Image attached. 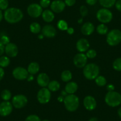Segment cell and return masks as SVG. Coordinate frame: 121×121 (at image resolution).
Returning <instances> with one entry per match:
<instances>
[{"label":"cell","instance_id":"cell-1","mask_svg":"<svg viewBox=\"0 0 121 121\" xmlns=\"http://www.w3.org/2000/svg\"><path fill=\"white\" fill-rule=\"evenodd\" d=\"M4 19L10 24H15L20 22L23 18V13L18 8L11 7L5 10Z\"/></svg>","mask_w":121,"mask_h":121},{"label":"cell","instance_id":"cell-2","mask_svg":"<svg viewBox=\"0 0 121 121\" xmlns=\"http://www.w3.org/2000/svg\"><path fill=\"white\" fill-rule=\"evenodd\" d=\"M64 103L66 109L68 111L73 112L77 110L80 104L79 99L76 95H67L64 99Z\"/></svg>","mask_w":121,"mask_h":121},{"label":"cell","instance_id":"cell-3","mask_svg":"<svg viewBox=\"0 0 121 121\" xmlns=\"http://www.w3.org/2000/svg\"><path fill=\"white\" fill-rule=\"evenodd\" d=\"M100 73L99 67L93 63L86 64L84 67L83 74L86 78L89 80H95Z\"/></svg>","mask_w":121,"mask_h":121},{"label":"cell","instance_id":"cell-4","mask_svg":"<svg viewBox=\"0 0 121 121\" xmlns=\"http://www.w3.org/2000/svg\"><path fill=\"white\" fill-rule=\"evenodd\" d=\"M104 100L109 106L117 107L121 104V95L115 91H108L105 96Z\"/></svg>","mask_w":121,"mask_h":121},{"label":"cell","instance_id":"cell-5","mask_svg":"<svg viewBox=\"0 0 121 121\" xmlns=\"http://www.w3.org/2000/svg\"><path fill=\"white\" fill-rule=\"evenodd\" d=\"M106 42L109 45L115 46L121 42V31L119 29H113L108 33Z\"/></svg>","mask_w":121,"mask_h":121},{"label":"cell","instance_id":"cell-6","mask_svg":"<svg viewBox=\"0 0 121 121\" xmlns=\"http://www.w3.org/2000/svg\"><path fill=\"white\" fill-rule=\"evenodd\" d=\"M96 17L100 23L103 24L110 23L113 18V14L108 9L103 8L97 12Z\"/></svg>","mask_w":121,"mask_h":121},{"label":"cell","instance_id":"cell-7","mask_svg":"<svg viewBox=\"0 0 121 121\" xmlns=\"http://www.w3.org/2000/svg\"><path fill=\"white\" fill-rule=\"evenodd\" d=\"M51 91L45 87L39 90L37 94V99L41 104H46L51 100Z\"/></svg>","mask_w":121,"mask_h":121},{"label":"cell","instance_id":"cell-8","mask_svg":"<svg viewBox=\"0 0 121 121\" xmlns=\"http://www.w3.org/2000/svg\"><path fill=\"white\" fill-rule=\"evenodd\" d=\"M27 11L28 14L33 18H38L40 17L43 12L42 7L36 3L30 4L28 6Z\"/></svg>","mask_w":121,"mask_h":121},{"label":"cell","instance_id":"cell-9","mask_svg":"<svg viewBox=\"0 0 121 121\" xmlns=\"http://www.w3.org/2000/svg\"><path fill=\"white\" fill-rule=\"evenodd\" d=\"M28 102L26 96L23 95H17L14 96L12 99V104L16 109L24 108Z\"/></svg>","mask_w":121,"mask_h":121},{"label":"cell","instance_id":"cell-10","mask_svg":"<svg viewBox=\"0 0 121 121\" xmlns=\"http://www.w3.org/2000/svg\"><path fill=\"white\" fill-rule=\"evenodd\" d=\"M87 62V57L83 53H79L74 57L73 62L74 65L77 68H84Z\"/></svg>","mask_w":121,"mask_h":121},{"label":"cell","instance_id":"cell-11","mask_svg":"<svg viewBox=\"0 0 121 121\" xmlns=\"http://www.w3.org/2000/svg\"><path fill=\"white\" fill-rule=\"evenodd\" d=\"M13 106L9 101H4L0 103V116L5 117L12 112Z\"/></svg>","mask_w":121,"mask_h":121},{"label":"cell","instance_id":"cell-12","mask_svg":"<svg viewBox=\"0 0 121 121\" xmlns=\"http://www.w3.org/2000/svg\"><path fill=\"white\" fill-rule=\"evenodd\" d=\"M13 75L16 80H24L27 78L29 73L27 71V69L23 67H18L14 68L13 71Z\"/></svg>","mask_w":121,"mask_h":121},{"label":"cell","instance_id":"cell-13","mask_svg":"<svg viewBox=\"0 0 121 121\" xmlns=\"http://www.w3.org/2000/svg\"><path fill=\"white\" fill-rule=\"evenodd\" d=\"M83 104L84 108L89 111H91L96 109L97 102L95 99L91 96H87L83 100Z\"/></svg>","mask_w":121,"mask_h":121},{"label":"cell","instance_id":"cell-14","mask_svg":"<svg viewBox=\"0 0 121 121\" xmlns=\"http://www.w3.org/2000/svg\"><path fill=\"white\" fill-rule=\"evenodd\" d=\"M65 4L62 0H54L51 4V9L53 12L60 13L64 10Z\"/></svg>","mask_w":121,"mask_h":121},{"label":"cell","instance_id":"cell-15","mask_svg":"<svg viewBox=\"0 0 121 121\" xmlns=\"http://www.w3.org/2000/svg\"><path fill=\"white\" fill-rule=\"evenodd\" d=\"M5 52L9 57L14 58L18 55V49L17 45L13 43H9L5 46Z\"/></svg>","mask_w":121,"mask_h":121},{"label":"cell","instance_id":"cell-16","mask_svg":"<svg viewBox=\"0 0 121 121\" xmlns=\"http://www.w3.org/2000/svg\"><path fill=\"white\" fill-rule=\"evenodd\" d=\"M42 35L48 38H54L56 35V29L52 25H45L42 30Z\"/></svg>","mask_w":121,"mask_h":121},{"label":"cell","instance_id":"cell-17","mask_svg":"<svg viewBox=\"0 0 121 121\" xmlns=\"http://www.w3.org/2000/svg\"><path fill=\"white\" fill-rule=\"evenodd\" d=\"M90 47V43L88 40L84 38L79 39L76 43V48L78 51L80 53H84L88 50Z\"/></svg>","mask_w":121,"mask_h":121},{"label":"cell","instance_id":"cell-18","mask_svg":"<svg viewBox=\"0 0 121 121\" xmlns=\"http://www.w3.org/2000/svg\"><path fill=\"white\" fill-rule=\"evenodd\" d=\"M95 30V26L91 22L85 23L81 29V33L86 36H89L92 34Z\"/></svg>","mask_w":121,"mask_h":121},{"label":"cell","instance_id":"cell-19","mask_svg":"<svg viewBox=\"0 0 121 121\" xmlns=\"http://www.w3.org/2000/svg\"><path fill=\"white\" fill-rule=\"evenodd\" d=\"M49 82V77L46 73H40L37 77V82L42 87H46Z\"/></svg>","mask_w":121,"mask_h":121},{"label":"cell","instance_id":"cell-20","mask_svg":"<svg viewBox=\"0 0 121 121\" xmlns=\"http://www.w3.org/2000/svg\"><path fill=\"white\" fill-rule=\"evenodd\" d=\"M78 89V85L76 82L74 81H71L66 84L65 87V91L69 95H72V94L75 93Z\"/></svg>","mask_w":121,"mask_h":121},{"label":"cell","instance_id":"cell-21","mask_svg":"<svg viewBox=\"0 0 121 121\" xmlns=\"http://www.w3.org/2000/svg\"><path fill=\"white\" fill-rule=\"evenodd\" d=\"M42 17L43 20L47 23L52 22L54 20L55 15L53 11L50 10H45L42 14Z\"/></svg>","mask_w":121,"mask_h":121},{"label":"cell","instance_id":"cell-22","mask_svg":"<svg viewBox=\"0 0 121 121\" xmlns=\"http://www.w3.org/2000/svg\"><path fill=\"white\" fill-rule=\"evenodd\" d=\"M40 67L39 64L36 62H32L29 65L27 68V71L29 74L31 75H35L39 72Z\"/></svg>","mask_w":121,"mask_h":121},{"label":"cell","instance_id":"cell-23","mask_svg":"<svg viewBox=\"0 0 121 121\" xmlns=\"http://www.w3.org/2000/svg\"><path fill=\"white\" fill-rule=\"evenodd\" d=\"M100 5L106 9L111 8L115 5L116 0H99Z\"/></svg>","mask_w":121,"mask_h":121},{"label":"cell","instance_id":"cell-24","mask_svg":"<svg viewBox=\"0 0 121 121\" xmlns=\"http://www.w3.org/2000/svg\"><path fill=\"white\" fill-rule=\"evenodd\" d=\"M48 86V89L51 91H56L60 88V84L58 81L55 80L50 81Z\"/></svg>","mask_w":121,"mask_h":121},{"label":"cell","instance_id":"cell-25","mask_svg":"<svg viewBox=\"0 0 121 121\" xmlns=\"http://www.w3.org/2000/svg\"><path fill=\"white\" fill-rule=\"evenodd\" d=\"M30 30L32 33L34 34H38L41 31V26L39 23L34 22L30 25Z\"/></svg>","mask_w":121,"mask_h":121},{"label":"cell","instance_id":"cell-26","mask_svg":"<svg viewBox=\"0 0 121 121\" xmlns=\"http://www.w3.org/2000/svg\"><path fill=\"white\" fill-rule=\"evenodd\" d=\"M60 77L64 82H68L72 79V73L69 70H65L62 73Z\"/></svg>","mask_w":121,"mask_h":121},{"label":"cell","instance_id":"cell-27","mask_svg":"<svg viewBox=\"0 0 121 121\" xmlns=\"http://www.w3.org/2000/svg\"><path fill=\"white\" fill-rule=\"evenodd\" d=\"M10 63V58L7 56H1L0 57V67L5 68L8 67Z\"/></svg>","mask_w":121,"mask_h":121},{"label":"cell","instance_id":"cell-28","mask_svg":"<svg viewBox=\"0 0 121 121\" xmlns=\"http://www.w3.org/2000/svg\"><path fill=\"white\" fill-rule=\"evenodd\" d=\"M108 27H107L106 25H105L104 24H99L98 26L97 27V32L99 34L102 35H106L108 33Z\"/></svg>","mask_w":121,"mask_h":121},{"label":"cell","instance_id":"cell-29","mask_svg":"<svg viewBox=\"0 0 121 121\" xmlns=\"http://www.w3.org/2000/svg\"><path fill=\"white\" fill-rule=\"evenodd\" d=\"M95 82H96V84L98 86H100V87L104 86L107 83L106 78L102 76V75H98L95 79Z\"/></svg>","mask_w":121,"mask_h":121},{"label":"cell","instance_id":"cell-30","mask_svg":"<svg viewBox=\"0 0 121 121\" xmlns=\"http://www.w3.org/2000/svg\"><path fill=\"white\" fill-rule=\"evenodd\" d=\"M1 97L4 101H9L11 98V93L10 91L7 89L3 90L1 93Z\"/></svg>","mask_w":121,"mask_h":121},{"label":"cell","instance_id":"cell-31","mask_svg":"<svg viewBox=\"0 0 121 121\" xmlns=\"http://www.w3.org/2000/svg\"><path fill=\"white\" fill-rule=\"evenodd\" d=\"M57 27L59 30L65 31V30H67L68 28V23L64 20H60L58 21V23H57Z\"/></svg>","mask_w":121,"mask_h":121},{"label":"cell","instance_id":"cell-32","mask_svg":"<svg viewBox=\"0 0 121 121\" xmlns=\"http://www.w3.org/2000/svg\"><path fill=\"white\" fill-rule=\"evenodd\" d=\"M113 68L117 71H121V58H118L114 60Z\"/></svg>","mask_w":121,"mask_h":121},{"label":"cell","instance_id":"cell-33","mask_svg":"<svg viewBox=\"0 0 121 121\" xmlns=\"http://www.w3.org/2000/svg\"><path fill=\"white\" fill-rule=\"evenodd\" d=\"M9 3L8 0H0V10H6L9 7Z\"/></svg>","mask_w":121,"mask_h":121},{"label":"cell","instance_id":"cell-34","mask_svg":"<svg viewBox=\"0 0 121 121\" xmlns=\"http://www.w3.org/2000/svg\"><path fill=\"white\" fill-rule=\"evenodd\" d=\"M86 55L87 56V58L93 59V58H95L96 56L97 52L94 49H89L87 51V53H86Z\"/></svg>","mask_w":121,"mask_h":121},{"label":"cell","instance_id":"cell-35","mask_svg":"<svg viewBox=\"0 0 121 121\" xmlns=\"http://www.w3.org/2000/svg\"><path fill=\"white\" fill-rule=\"evenodd\" d=\"M24 121H41L40 117L36 115H30L26 118Z\"/></svg>","mask_w":121,"mask_h":121},{"label":"cell","instance_id":"cell-36","mask_svg":"<svg viewBox=\"0 0 121 121\" xmlns=\"http://www.w3.org/2000/svg\"><path fill=\"white\" fill-rule=\"evenodd\" d=\"M88 10L87 7L85 5H81V7L80 8V13L82 17H86L88 14Z\"/></svg>","mask_w":121,"mask_h":121},{"label":"cell","instance_id":"cell-37","mask_svg":"<svg viewBox=\"0 0 121 121\" xmlns=\"http://www.w3.org/2000/svg\"><path fill=\"white\" fill-rule=\"evenodd\" d=\"M51 0H40L39 5L42 7V8H47L51 5Z\"/></svg>","mask_w":121,"mask_h":121},{"label":"cell","instance_id":"cell-38","mask_svg":"<svg viewBox=\"0 0 121 121\" xmlns=\"http://www.w3.org/2000/svg\"><path fill=\"white\" fill-rule=\"evenodd\" d=\"M0 41L3 43V44L4 45H7V44H9L10 43V38L7 36L4 35L1 38Z\"/></svg>","mask_w":121,"mask_h":121},{"label":"cell","instance_id":"cell-39","mask_svg":"<svg viewBox=\"0 0 121 121\" xmlns=\"http://www.w3.org/2000/svg\"><path fill=\"white\" fill-rule=\"evenodd\" d=\"M76 0H65V4L68 7H71L75 4Z\"/></svg>","mask_w":121,"mask_h":121},{"label":"cell","instance_id":"cell-40","mask_svg":"<svg viewBox=\"0 0 121 121\" xmlns=\"http://www.w3.org/2000/svg\"><path fill=\"white\" fill-rule=\"evenodd\" d=\"M115 7H116V9L118 11L121 12V0H117V1H116V3H115Z\"/></svg>","mask_w":121,"mask_h":121},{"label":"cell","instance_id":"cell-41","mask_svg":"<svg viewBox=\"0 0 121 121\" xmlns=\"http://www.w3.org/2000/svg\"><path fill=\"white\" fill-rule=\"evenodd\" d=\"M4 52H5V46L3 45V43L0 41V56L3 55Z\"/></svg>","mask_w":121,"mask_h":121},{"label":"cell","instance_id":"cell-42","mask_svg":"<svg viewBox=\"0 0 121 121\" xmlns=\"http://www.w3.org/2000/svg\"><path fill=\"white\" fill-rule=\"evenodd\" d=\"M86 1L89 5H94L97 3V0H86Z\"/></svg>","mask_w":121,"mask_h":121},{"label":"cell","instance_id":"cell-43","mask_svg":"<svg viewBox=\"0 0 121 121\" xmlns=\"http://www.w3.org/2000/svg\"><path fill=\"white\" fill-rule=\"evenodd\" d=\"M106 88L108 91H112L115 90V86L112 84H109L108 85H107Z\"/></svg>","mask_w":121,"mask_h":121},{"label":"cell","instance_id":"cell-44","mask_svg":"<svg viewBox=\"0 0 121 121\" xmlns=\"http://www.w3.org/2000/svg\"><path fill=\"white\" fill-rule=\"evenodd\" d=\"M4 74H5V72L3 69V68L0 67V81L3 80V78L4 77Z\"/></svg>","mask_w":121,"mask_h":121},{"label":"cell","instance_id":"cell-45","mask_svg":"<svg viewBox=\"0 0 121 121\" xmlns=\"http://www.w3.org/2000/svg\"><path fill=\"white\" fill-rule=\"evenodd\" d=\"M67 32L68 34L73 35L74 32V29L73 27H68V29L67 30Z\"/></svg>","mask_w":121,"mask_h":121},{"label":"cell","instance_id":"cell-46","mask_svg":"<svg viewBox=\"0 0 121 121\" xmlns=\"http://www.w3.org/2000/svg\"><path fill=\"white\" fill-rule=\"evenodd\" d=\"M27 79V80L29 81H33V79H34V77H33V75H31V74H30V75H28Z\"/></svg>","mask_w":121,"mask_h":121},{"label":"cell","instance_id":"cell-47","mask_svg":"<svg viewBox=\"0 0 121 121\" xmlns=\"http://www.w3.org/2000/svg\"><path fill=\"white\" fill-rule=\"evenodd\" d=\"M3 16H4V15H3V12H2V10H0V22H1L2 20H3Z\"/></svg>","mask_w":121,"mask_h":121},{"label":"cell","instance_id":"cell-48","mask_svg":"<svg viewBox=\"0 0 121 121\" xmlns=\"http://www.w3.org/2000/svg\"><path fill=\"white\" fill-rule=\"evenodd\" d=\"M99 121L98 119L97 118V117H91V118H90L89 119V121Z\"/></svg>","mask_w":121,"mask_h":121},{"label":"cell","instance_id":"cell-49","mask_svg":"<svg viewBox=\"0 0 121 121\" xmlns=\"http://www.w3.org/2000/svg\"><path fill=\"white\" fill-rule=\"evenodd\" d=\"M117 114H118L119 117L121 119V107L120 108H119L118 110H117Z\"/></svg>","mask_w":121,"mask_h":121},{"label":"cell","instance_id":"cell-50","mask_svg":"<svg viewBox=\"0 0 121 121\" xmlns=\"http://www.w3.org/2000/svg\"><path fill=\"white\" fill-rule=\"evenodd\" d=\"M44 37V36L43 35H40L38 36V38H39V39H43Z\"/></svg>","mask_w":121,"mask_h":121},{"label":"cell","instance_id":"cell-51","mask_svg":"<svg viewBox=\"0 0 121 121\" xmlns=\"http://www.w3.org/2000/svg\"><path fill=\"white\" fill-rule=\"evenodd\" d=\"M78 23H81L82 22V18H80V20H79L78 21Z\"/></svg>","mask_w":121,"mask_h":121},{"label":"cell","instance_id":"cell-52","mask_svg":"<svg viewBox=\"0 0 121 121\" xmlns=\"http://www.w3.org/2000/svg\"><path fill=\"white\" fill-rule=\"evenodd\" d=\"M49 121V120H48V119H45V120H43V121Z\"/></svg>","mask_w":121,"mask_h":121}]
</instances>
